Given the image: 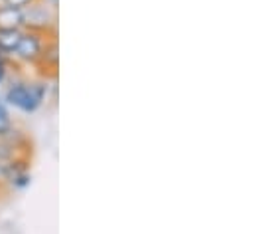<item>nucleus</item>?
I'll return each mask as SVG.
<instances>
[{
    "label": "nucleus",
    "mask_w": 256,
    "mask_h": 234,
    "mask_svg": "<svg viewBox=\"0 0 256 234\" xmlns=\"http://www.w3.org/2000/svg\"><path fill=\"white\" fill-rule=\"evenodd\" d=\"M46 96H48L46 80H36V82L12 80L4 92V100L8 102V106L20 110L22 114H36L42 108Z\"/></svg>",
    "instance_id": "f257e3e1"
},
{
    "label": "nucleus",
    "mask_w": 256,
    "mask_h": 234,
    "mask_svg": "<svg viewBox=\"0 0 256 234\" xmlns=\"http://www.w3.org/2000/svg\"><path fill=\"white\" fill-rule=\"evenodd\" d=\"M54 38H58V36L42 34V32H34V30H22V38H20L18 48L14 50L12 58L16 60L18 64H22V66L34 68L40 62L46 46L50 44V40H54Z\"/></svg>",
    "instance_id": "f03ea898"
},
{
    "label": "nucleus",
    "mask_w": 256,
    "mask_h": 234,
    "mask_svg": "<svg viewBox=\"0 0 256 234\" xmlns=\"http://www.w3.org/2000/svg\"><path fill=\"white\" fill-rule=\"evenodd\" d=\"M22 16H24V30H34V32L58 36L60 12L52 10L44 0H38L32 6L24 8Z\"/></svg>",
    "instance_id": "7ed1b4c3"
},
{
    "label": "nucleus",
    "mask_w": 256,
    "mask_h": 234,
    "mask_svg": "<svg viewBox=\"0 0 256 234\" xmlns=\"http://www.w3.org/2000/svg\"><path fill=\"white\" fill-rule=\"evenodd\" d=\"M34 72H36L38 80L50 82V80L58 78V72H60V44H58V38L50 40V44L46 46L40 62L34 66Z\"/></svg>",
    "instance_id": "20e7f679"
},
{
    "label": "nucleus",
    "mask_w": 256,
    "mask_h": 234,
    "mask_svg": "<svg viewBox=\"0 0 256 234\" xmlns=\"http://www.w3.org/2000/svg\"><path fill=\"white\" fill-rule=\"evenodd\" d=\"M22 28H24L22 10L10 8L0 2V30H22Z\"/></svg>",
    "instance_id": "39448f33"
},
{
    "label": "nucleus",
    "mask_w": 256,
    "mask_h": 234,
    "mask_svg": "<svg viewBox=\"0 0 256 234\" xmlns=\"http://www.w3.org/2000/svg\"><path fill=\"white\" fill-rule=\"evenodd\" d=\"M24 30V28H22ZM22 30H0V54L12 56L22 38Z\"/></svg>",
    "instance_id": "423d86ee"
},
{
    "label": "nucleus",
    "mask_w": 256,
    "mask_h": 234,
    "mask_svg": "<svg viewBox=\"0 0 256 234\" xmlns=\"http://www.w3.org/2000/svg\"><path fill=\"white\" fill-rule=\"evenodd\" d=\"M16 157H20L18 151H16V147H14L6 137H0V163L6 165V163H10V161H14ZM22 157H24V155H22Z\"/></svg>",
    "instance_id": "0eeeda50"
},
{
    "label": "nucleus",
    "mask_w": 256,
    "mask_h": 234,
    "mask_svg": "<svg viewBox=\"0 0 256 234\" xmlns=\"http://www.w3.org/2000/svg\"><path fill=\"white\" fill-rule=\"evenodd\" d=\"M12 127H14V119H12V116H10L8 108L0 102V137H4Z\"/></svg>",
    "instance_id": "6e6552de"
},
{
    "label": "nucleus",
    "mask_w": 256,
    "mask_h": 234,
    "mask_svg": "<svg viewBox=\"0 0 256 234\" xmlns=\"http://www.w3.org/2000/svg\"><path fill=\"white\" fill-rule=\"evenodd\" d=\"M2 4H6V6H10V8H16V10H24V8H28V6H32L34 2H38V0H0Z\"/></svg>",
    "instance_id": "1a4fd4ad"
},
{
    "label": "nucleus",
    "mask_w": 256,
    "mask_h": 234,
    "mask_svg": "<svg viewBox=\"0 0 256 234\" xmlns=\"http://www.w3.org/2000/svg\"><path fill=\"white\" fill-rule=\"evenodd\" d=\"M52 10H56V12H60V0H44Z\"/></svg>",
    "instance_id": "9d476101"
}]
</instances>
